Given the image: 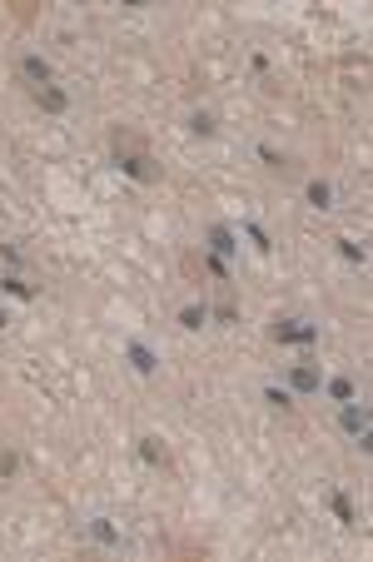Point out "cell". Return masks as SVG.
<instances>
[{
  "instance_id": "cell-1",
  "label": "cell",
  "mask_w": 373,
  "mask_h": 562,
  "mask_svg": "<svg viewBox=\"0 0 373 562\" xmlns=\"http://www.w3.org/2000/svg\"><path fill=\"white\" fill-rule=\"evenodd\" d=\"M110 145H115V164H120V175H130V180H140V185H154L159 180V164L144 154V140L135 135V130H110Z\"/></svg>"
},
{
  "instance_id": "cell-2",
  "label": "cell",
  "mask_w": 373,
  "mask_h": 562,
  "mask_svg": "<svg viewBox=\"0 0 373 562\" xmlns=\"http://www.w3.org/2000/svg\"><path fill=\"white\" fill-rule=\"evenodd\" d=\"M339 428H344L348 438H358L363 453L373 448V433H368V408H363V403H344V408H339Z\"/></svg>"
},
{
  "instance_id": "cell-3",
  "label": "cell",
  "mask_w": 373,
  "mask_h": 562,
  "mask_svg": "<svg viewBox=\"0 0 373 562\" xmlns=\"http://www.w3.org/2000/svg\"><path fill=\"white\" fill-rule=\"evenodd\" d=\"M274 339L279 344H318V328L313 323H299V319H274Z\"/></svg>"
},
{
  "instance_id": "cell-4",
  "label": "cell",
  "mask_w": 373,
  "mask_h": 562,
  "mask_svg": "<svg viewBox=\"0 0 373 562\" xmlns=\"http://www.w3.org/2000/svg\"><path fill=\"white\" fill-rule=\"evenodd\" d=\"M35 105L45 109V115H65V109H70V95H65L60 85H40V90H35Z\"/></svg>"
},
{
  "instance_id": "cell-5",
  "label": "cell",
  "mask_w": 373,
  "mask_h": 562,
  "mask_svg": "<svg viewBox=\"0 0 373 562\" xmlns=\"http://www.w3.org/2000/svg\"><path fill=\"white\" fill-rule=\"evenodd\" d=\"M209 254H219V259H229V254H239V244H234V229L229 224H209Z\"/></svg>"
},
{
  "instance_id": "cell-6",
  "label": "cell",
  "mask_w": 373,
  "mask_h": 562,
  "mask_svg": "<svg viewBox=\"0 0 373 562\" xmlns=\"http://www.w3.org/2000/svg\"><path fill=\"white\" fill-rule=\"evenodd\" d=\"M318 368L313 363H294V373H289V393H318Z\"/></svg>"
},
{
  "instance_id": "cell-7",
  "label": "cell",
  "mask_w": 373,
  "mask_h": 562,
  "mask_svg": "<svg viewBox=\"0 0 373 562\" xmlns=\"http://www.w3.org/2000/svg\"><path fill=\"white\" fill-rule=\"evenodd\" d=\"M20 70H25V75L35 80V90L55 80V70H50V60H45V55H20Z\"/></svg>"
},
{
  "instance_id": "cell-8",
  "label": "cell",
  "mask_w": 373,
  "mask_h": 562,
  "mask_svg": "<svg viewBox=\"0 0 373 562\" xmlns=\"http://www.w3.org/2000/svg\"><path fill=\"white\" fill-rule=\"evenodd\" d=\"M125 354H130V363H135V373H144V378H149V373L159 368V359H154V349H149V344H140V339H135V344H130Z\"/></svg>"
},
{
  "instance_id": "cell-9",
  "label": "cell",
  "mask_w": 373,
  "mask_h": 562,
  "mask_svg": "<svg viewBox=\"0 0 373 562\" xmlns=\"http://www.w3.org/2000/svg\"><path fill=\"white\" fill-rule=\"evenodd\" d=\"M140 458L154 463V468H165V463H170V453L159 448V438H140Z\"/></svg>"
},
{
  "instance_id": "cell-10",
  "label": "cell",
  "mask_w": 373,
  "mask_h": 562,
  "mask_svg": "<svg viewBox=\"0 0 373 562\" xmlns=\"http://www.w3.org/2000/svg\"><path fill=\"white\" fill-rule=\"evenodd\" d=\"M0 289H6L11 299H35V284H25L20 274H6V279H0Z\"/></svg>"
},
{
  "instance_id": "cell-11",
  "label": "cell",
  "mask_w": 373,
  "mask_h": 562,
  "mask_svg": "<svg viewBox=\"0 0 373 562\" xmlns=\"http://www.w3.org/2000/svg\"><path fill=\"white\" fill-rule=\"evenodd\" d=\"M308 204H313V209H329V204H334L329 180H308Z\"/></svg>"
},
{
  "instance_id": "cell-12",
  "label": "cell",
  "mask_w": 373,
  "mask_h": 562,
  "mask_svg": "<svg viewBox=\"0 0 373 562\" xmlns=\"http://www.w3.org/2000/svg\"><path fill=\"white\" fill-rule=\"evenodd\" d=\"M329 502H334V513H339V523H344V528H358V513H353V502H348V493H334Z\"/></svg>"
},
{
  "instance_id": "cell-13",
  "label": "cell",
  "mask_w": 373,
  "mask_h": 562,
  "mask_svg": "<svg viewBox=\"0 0 373 562\" xmlns=\"http://www.w3.org/2000/svg\"><path fill=\"white\" fill-rule=\"evenodd\" d=\"M90 533H95V542H104V547H115V542H120V533H115V523H110V518H95V523H90Z\"/></svg>"
},
{
  "instance_id": "cell-14",
  "label": "cell",
  "mask_w": 373,
  "mask_h": 562,
  "mask_svg": "<svg viewBox=\"0 0 373 562\" xmlns=\"http://www.w3.org/2000/svg\"><path fill=\"white\" fill-rule=\"evenodd\" d=\"M259 159H264V164H269V170H274V175H289V159H284V154H279L274 145H259Z\"/></svg>"
},
{
  "instance_id": "cell-15",
  "label": "cell",
  "mask_w": 373,
  "mask_h": 562,
  "mask_svg": "<svg viewBox=\"0 0 373 562\" xmlns=\"http://www.w3.org/2000/svg\"><path fill=\"white\" fill-rule=\"evenodd\" d=\"M179 323H184V328H204V323H209V309H204V304H189V309H179Z\"/></svg>"
},
{
  "instance_id": "cell-16",
  "label": "cell",
  "mask_w": 373,
  "mask_h": 562,
  "mask_svg": "<svg viewBox=\"0 0 373 562\" xmlns=\"http://www.w3.org/2000/svg\"><path fill=\"white\" fill-rule=\"evenodd\" d=\"M329 399L334 403H353V378H329Z\"/></svg>"
},
{
  "instance_id": "cell-17",
  "label": "cell",
  "mask_w": 373,
  "mask_h": 562,
  "mask_svg": "<svg viewBox=\"0 0 373 562\" xmlns=\"http://www.w3.org/2000/svg\"><path fill=\"white\" fill-rule=\"evenodd\" d=\"M264 399H269L274 408H284V413L294 408V393H289V388H279V383H269V388H264Z\"/></svg>"
},
{
  "instance_id": "cell-18",
  "label": "cell",
  "mask_w": 373,
  "mask_h": 562,
  "mask_svg": "<svg viewBox=\"0 0 373 562\" xmlns=\"http://www.w3.org/2000/svg\"><path fill=\"white\" fill-rule=\"evenodd\" d=\"M334 244H339V254H344L348 264H363V259H368V249H363L358 239H334Z\"/></svg>"
},
{
  "instance_id": "cell-19",
  "label": "cell",
  "mask_w": 373,
  "mask_h": 562,
  "mask_svg": "<svg viewBox=\"0 0 373 562\" xmlns=\"http://www.w3.org/2000/svg\"><path fill=\"white\" fill-rule=\"evenodd\" d=\"M189 130H194V135H199V140H209V135H215V130H219V125H215V115H204V109H199V115H194V120H189Z\"/></svg>"
},
{
  "instance_id": "cell-20",
  "label": "cell",
  "mask_w": 373,
  "mask_h": 562,
  "mask_svg": "<svg viewBox=\"0 0 373 562\" xmlns=\"http://www.w3.org/2000/svg\"><path fill=\"white\" fill-rule=\"evenodd\" d=\"M244 234H249V244H254L259 254H269V249H274V244H269V234H264L259 224H244Z\"/></svg>"
},
{
  "instance_id": "cell-21",
  "label": "cell",
  "mask_w": 373,
  "mask_h": 562,
  "mask_svg": "<svg viewBox=\"0 0 373 562\" xmlns=\"http://www.w3.org/2000/svg\"><path fill=\"white\" fill-rule=\"evenodd\" d=\"M204 269H209V274H215V279H219V284H229V264H224L219 254H209V259H204Z\"/></svg>"
},
{
  "instance_id": "cell-22",
  "label": "cell",
  "mask_w": 373,
  "mask_h": 562,
  "mask_svg": "<svg viewBox=\"0 0 373 562\" xmlns=\"http://www.w3.org/2000/svg\"><path fill=\"white\" fill-rule=\"evenodd\" d=\"M0 259H6V264H11V269H20V264H25V254H20V249H15V244H0Z\"/></svg>"
},
{
  "instance_id": "cell-23",
  "label": "cell",
  "mask_w": 373,
  "mask_h": 562,
  "mask_svg": "<svg viewBox=\"0 0 373 562\" xmlns=\"http://www.w3.org/2000/svg\"><path fill=\"white\" fill-rule=\"evenodd\" d=\"M15 468H20V458H15V453H11V448H6V453H0V478H11V473H15Z\"/></svg>"
},
{
  "instance_id": "cell-24",
  "label": "cell",
  "mask_w": 373,
  "mask_h": 562,
  "mask_svg": "<svg viewBox=\"0 0 373 562\" xmlns=\"http://www.w3.org/2000/svg\"><path fill=\"white\" fill-rule=\"evenodd\" d=\"M215 319H219V323H234V319H239V309H234V304H229V299H224V304H219V309H215Z\"/></svg>"
},
{
  "instance_id": "cell-25",
  "label": "cell",
  "mask_w": 373,
  "mask_h": 562,
  "mask_svg": "<svg viewBox=\"0 0 373 562\" xmlns=\"http://www.w3.org/2000/svg\"><path fill=\"white\" fill-rule=\"evenodd\" d=\"M6 323H11V319H6V314H0V328H6Z\"/></svg>"
}]
</instances>
